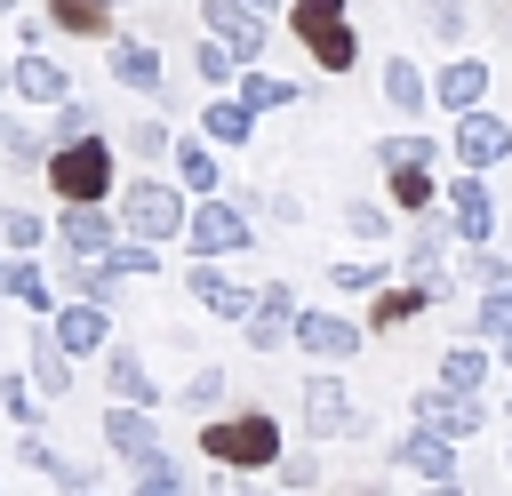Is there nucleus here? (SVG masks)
Instances as JSON below:
<instances>
[{
  "mask_svg": "<svg viewBox=\"0 0 512 496\" xmlns=\"http://www.w3.org/2000/svg\"><path fill=\"white\" fill-rule=\"evenodd\" d=\"M200 448H208V464H224V472H264V464H280V424L256 408V416H216L208 432H200Z\"/></svg>",
  "mask_w": 512,
  "mask_h": 496,
  "instance_id": "obj_1",
  "label": "nucleus"
},
{
  "mask_svg": "<svg viewBox=\"0 0 512 496\" xmlns=\"http://www.w3.org/2000/svg\"><path fill=\"white\" fill-rule=\"evenodd\" d=\"M48 184L64 192V208H96L104 192H112V144H64L56 160H48Z\"/></svg>",
  "mask_w": 512,
  "mask_h": 496,
  "instance_id": "obj_2",
  "label": "nucleus"
},
{
  "mask_svg": "<svg viewBox=\"0 0 512 496\" xmlns=\"http://www.w3.org/2000/svg\"><path fill=\"white\" fill-rule=\"evenodd\" d=\"M296 40L328 64V72H344L360 48H352V24H344V0H296Z\"/></svg>",
  "mask_w": 512,
  "mask_h": 496,
  "instance_id": "obj_3",
  "label": "nucleus"
},
{
  "mask_svg": "<svg viewBox=\"0 0 512 496\" xmlns=\"http://www.w3.org/2000/svg\"><path fill=\"white\" fill-rule=\"evenodd\" d=\"M304 424H312V440H352L360 408H352V392L336 376H304Z\"/></svg>",
  "mask_w": 512,
  "mask_h": 496,
  "instance_id": "obj_4",
  "label": "nucleus"
},
{
  "mask_svg": "<svg viewBox=\"0 0 512 496\" xmlns=\"http://www.w3.org/2000/svg\"><path fill=\"white\" fill-rule=\"evenodd\" d=\"M184 224H192V216H184V200H176L168 184H152V176L128 184V232H136V240H168V232H184Z\"/></svg>",
  "mask_w": 512,
  "mask_h": 496,
  "instance_id": "obj_5",
  "label": "nucleus"
},
{
  "mask_svg": "<svg viewBox=\"0 0 512 496\" xmlns=\"http://www.w3.org/2000/svg\"><path fill=\"white\" fill-rule=\"evenodd\" d=\"M184 232H192V248H200V256H232V248H248V240H256V224H248L232 200H200Z\"/></svg>",
  "mask_w": 512,
  "mask_h": 496,
  "instance_id": "obj_6",
  "label": "nucleus"
},
{
  "mask_svg": "<svg viewBox=\"0 0 512 496\" xmlns=\"http://www.w3.org/2000/svg\"><path fill=\"white\" fill-rule=\"evenodd\" d=\"M104 448H112V456H128L136 472L168 464V456H160V432H152V416H144V408H104Z\"/></svg>",
  "mask_w": 512,
  "mask_h": 496,
  "instance_id": "obj_7",
  "label": "nucleus"
},
{
  "mask_svg": "<svg viewBox=\"0 0 512 496\" xmlns=\"http://www.w3.org/2000/svg\"><path fill=\"white\" fill-rule=\"evenodd\" d=\"M416 424L440 432V440H472V432L488 424V408H480V400H456V392L432 384V392H416Z\"/></svg>",
  "mask_w": 512,
  "mask_h": 496,
  "instance_id": "obj_8",
  "label": "nucleus"
},
{
  "mask_svg": "<svg viewBox=\"0 0 512 496\" xmlns=\"http://www.w3.org/2000/svg\"><path fill=\"white\" fill-rule=\"evenodd\" d=\"M392 464H408L424 488H448V480H456V440H440V432L416 424L408 440H392Z\"/></svg>",
  "mask_w": 512,
  "mask_h": 496,
  "instance_id": "obj_9",
  "label": "nucleus"
},
{
  "mask_svg": "<svg viewBox=\"0 0 512 496\" xmlns=\"http://www.w3.org/2000/svg\"><path fill=\"white\" fill-rule=\"evenodd\" d=\"M448 144H456V160H464V168H496V160L512 152V128H504L496 112H464Z\"/></svg>",
  "mask_w": 512,
  "mask_h": 496,
  "instance_id": "obj_10",
  "label": "nucleus"
},
{
  "mask_svg": "<svg viewBox=\"0 0 512 496\" xmlns=\"http://www.w3.org/2000/svg\"><path fill=\"white\" fill-rule=\"evenodd\" d=\"M448 224H456V240H472V248L496 232V200H488L480 176H456V184H448Z\"/></svg>",
  "mask_w": 512,
  "mask_h": 496,
  "instance_id": "obj_11",
  "label": "nucleus"
},
{
  "mask_svg": "<svg viewBox=\"0 0 512 496\" xmlns=\"http://www.w3.org/2000/svg\"><path fill=\"white\" fill-rule=\"evenodd\" d=\"M104 384H112V408H144V416H152V400H160L152 368H144L128 344H112V352H104Z\"/></svg>",
  "mask_w": 512,
  "mask_h": 496,
  "instance_id": "obj_12",
  "label": "nucleus"
},
{
  "mask_svg": "<svg viewBox=\"0 0 512 496\" xmlns=\"http://www.w3.org/2000/svg\"><path fill=\"white\" fill-rule=\"evenodd\" d=\"M296 344H304L312 360H352V352H360V328L336 320V312H296Z\"/></svg>",
  "mask_w": 512,
  "mask_h": 496,
  "instance_id": "obj_13",
  "label": "nucleus"
},
{
  "mask_svg": "<svg viewBox=\"0 0 512 496\" xmlns=\"http://www.w3.org/2000/svg\"><path fill=\"white\" fill-rule=\"evenodd\" d=\"M200 16H208V32H216L224 48H240V56H256V48H264V24H256V8H248V0H200Z\"/></svg>",
  "mask_w": 512,
  "mask_h": 496,
  "instance_id": "obj_14",
  "label": "nucleus"
},
{
  "mask_svg": "<svg viewBox=\"0 0 512 496\" xmlns=\"http://www.w3.org/2000/svg\"><path fill=\"white\" fill-rule=\"evenodd\" d=\"M64 248L80 256V264H104L120 240H112V216L104 208H64Z\"/></svg>",
  "mask_w": 512,
  "mask_h": 496,
  "instance_id": "obj_15",
  "label": "nucleus"
},
{
  "mask_svg": "<svg viewBox=\"0 0 512 496\" xmlns=\"http://www.w3.org/2000/svg\"><path fill=\"white\" fill-rule=\"evenodd\" d=\"M48 336H56L64 352H112V344H104V336H112V320H104V304H64Z\"/></svg>",
  "mask_w": 512,
  "mask_h": 496,
  "instance_id": "obj_16",
  "label": "nucleus"
},
{
  "mask_svg": "<svg viewBox=\"0 0 512 496\" xmlns=\"http://www.w3.org/2000/svg\"><path fill=\"white\" fill-rule=\"evenodd\" d=\"M192 296L216 312V320H256V296L248 288H232L224 272H208V264H192Z\"/></svg>",
  "mask_w": 512,
  "mask_h": 496,
  "instance_id": "obj_17",
  "label": "nucleus"
},
{
  "mask_svg": "<svg viewBox=\"0 0 512 496\" xmlns=\"http://www.w3.org/2000/svg\"><path fill=\"white\" fill-rule=\"evenodd\" d=\"M480 96H488V64H480V56H456V64L440 72V104H448V112H480Z\"/></svg>",
  "mask_w": 512,
  "mask_h": 496,
  "instance_id": "obj_18",
  "label": "nucleus"
},
{
  "mask_svg": "<svg viewBox=\"0 0 512 496\" xmlns=\"http://www.w3.org/2000/svg\"><path fill=\"white\" fill-rule=\"evenodd\" d=\"M32 384H40L48 400H64V392H72V352H64L56 336H32Z\"/></svg>",
  "mask_w": 512,
  "mask_h": 496,
  "instance_id": "obj_19",
  "label": "nucleus"
},
{
  "mask_svg": "<svg viewBox=\"0 0 512 496\" xmlns=\"http://www.w3.org/2000/svg\"><path fill=\"white\" fill-rule=\"evenodd\" d=\"M112 80H128V88H168V80H160V56H152L144 40H112Z\"/></svg>",
  "mask_w": 512,
  "mask_h": 496,
  "instance_id": "obj_20",
  "label": "nucleus"
},
{
  "mask_svg": "<svg viewBox=\"0 0 512 496\" xmlns=\"http://www.w3.org/2000/svg\"><path fill=\"white\" fill-rule=\"evenodd\" d=\"M488 384V360L472 352V344H456V352H440V392H456V400H472Z\"/></svg>",
  "mask_w": 512,
  "mask_h": 496,
  "instance_id": "obj_21",
  "label": "nucleus"
},
{
  "mask_svg": "<svg viewBox=\"0 0 512 496\" xmlns=\"http://www.w3.org/2000/svg\"><path fill=\"white\" fill-rule=\"evenodd\" d=\"M16 88H24L32 104H56V112H64V72H56L48 56H16Z\"/></svg>",
  "mask_w": 512,
  "mask_h": 496,
  "instance_id": "obj_22",
  "label": "nucleus"
},
{
  "mask_svg": "<svg viewBox=\"0 0 512 496\" xmlns=\"http://www.w3.org/2000/svg\"><path fill=\"white\" fill-rule=\"evenodd\" d=\"M408 272H416V288H424V296H448V272H440V240H432V232H416V240H408Z\"/></svg>",
  "mask_w": 512,
  "mask_h": 496,
  "instance_id": "obj_23",
  "label": "nucleus"
},
{
  "mask_svg": "<svg viewBox=\"0 0 512 496\" xmlns=\"http://www.w3.org/2000/svg\"><path fill=\"white\" fill-rule=\"evenodd\" d=\"M384 96H392L400 112H416V104H424V72H416L408 56H384Z\"/></svg>",
  "mask_w": 512,
  "mask_h": 496,
  "instance_id": "obj_24",
  "label": "nucleus"
},
{
  "mask_svg": "<svg viewBox=\"0 0 512 496\" xmlns=\"http://www.w3.org/2000/svg\"><path fill=\"white\" fill-rule=\"evenodd\" d=\"M424 304H432V296H424V288H384V296H376V312H368V320H376V328H400V320H416V312H424Z\"/></svg>",
  "mask_w": 512,
  "mask_h": 496,
  "instance_id": "obj_25",
  "label": "nucleus"
},
{
  "mask_svg": "<svg viewBox=\"0 0 512 496\" xmlns=\"http://www.w3.org/2000/svg\"><path fill=\"white\" fill-rule=\"evenodd\" d=\"M288 96H296V80H272V72H248V80H240V104H248V112H272V104H288Z\"/></svg>",
  "mask_w": 512,
  "mask_h": 496,
  "instance_id": "obj_26",
  "label": "nucleus"
},
{
  "mask_svg": "<svg viewBox=\"0 0 512 496\" xmlns=\"http://www.w3.org/2000/svg\"><path fill=\"white\" fill-rule=\"evenodd\" d=\"M248 128H256L248 104H208V136H216V144H248Z\"/></svg>",
  "mask_w": 512,
  "mask_h": 496,
  "instance_id": "obj_27",
  "label": "nucleus"
},
{
  "mask_svg": "<svg viewBox=\"0 0 512 496\" xmlns=\"http://www.w3.org/2000/svg\"><path fill=\"white\" fill-rule=\"evenodd\" d=\"M0 288H8L16 304H32V312H48V280H40V264H8V272H0Z\"/></svg>",
  "mask_w": 512,
  "mask_h": 496,
  "instance_id": "obj_28",
  "label": "nucleus"
},
{
  "mask_svg": "<svg viewBox=\"0 0 512 496\" xmlns=\"http://www.w3.org/2000/svg\"><path fill=\"white\" fill-rule=\"evenodd\" d=\"M48 24H64V32H104V0H48Z\"/></svg>",
  "mask_w": 512,
  "mask_h": 496,
  "instance_id": "obj_29",
  "label": "nucleus"
},
{
  "mask_svg": "<svg viewBox=\"0 0 512 496\" xmlns=\"http://www.w3.org/2000/svg\"><path fill=\"white\" fill-rule=\"evenodd\" d=\"M480 336L504 352L512 344V288H496V296H480Z\"/></svg>",
  "mask_w": 512,
  "mask_h": 496,
  "instance_id": "obj_30",
  "label": "nucleus"
},
{
  "mask_svg": "<svg viewBox=\"0 0 512 496\" xmlns=\"http://www.w3.org/2000/svg\"><path fill=\"white\" fill-rule=\"evenodd\" d=\"M72 288H80V304H104V296L120 288V272H112V256H104V264H80V272H72Z\"/></svg>",
  "mask_w": 512,
  "mask_h": 496,
  "instance_id": "obj_31",
  "label": "nucleus"
},
{
  "mask_svg": "<svg viewBox=\"0 0 512 496\" xmlns=\"http://www.w3.org/2000/svg\"><path fill=\"white\" fill-rule=\"evenodd\" d=\"M128 496H192V480L176 472V464H152V472H136V488Z\"/></svg>",
  "mask_w": 512,
  "mask_h": 496,
  "instance_id": "obj_32",
  "label": "nucleus"
},
{
  "mask_svg": "<svg viewBox=\"0 0 512 496\" xmlns=\"http://www.w3.org/2000/svg\"><path fill=\"white\" fill-rule=\"evenodd\" d=\"M176 168H184V184H192V192H216V160H208L200 144H176Z\"/></svg>",
  "mask_w": 512,
  "mask_h": 496,
  "instance_id": "obj_33",
  "label": "nucleus"
},
{
  "mask_svg": "<svg viewBox=\"0 0 512 496\" xmlns=\"http://www.w3.org/2000/svg\"><path fill=\"white\" fill-rule=\"evenodd\" d=\"M392 200L400 208H432V176L424 168H392Z\"/></svg>",
  "mask_w": 512,
  "mask_h": 496,
  "instance_id": "obj_34",
  "label": "nucleus"
},
{
  "mask_svg": "<svg viewBox=\"0 0 512 496\" xmlns=\"http://www.w3.org/2000/svg\"><path fill=\"white\" fill-rule=\"evenodd\" d=\"M0 240L8 248H40V216L32 208H0Z\"/></svg>",
  "mask_w": 512,
  "mask_h": 496,
  "instance_id": "obj_35",
  "label": "nucleus"
},
{
  "mask_svg": "<svg viewBox=\"0 0 512 496\" xmlns=\"http://www.w3.org/2000/svg\"><path fill=\"white\" fill-rule=\"evenodd\" d=\"M112 272H120V280H128V272H160L152 240H120V248H112Z\"/></svg>",
  "mask_w": 512,
  "mask_h": 496,
  "instance_id": "obj_36",
  "label": "nucleus"
},
{
  "mask_svg": "<svg viewBox=\"0 0 512 496\" xmlns=\"http://www.w3.org/2000/svg\"><path fill=\"white\" fill-rule=\"evenodd\" d=\"M224 400V368H192V384H184V408H216Z\"/></svg>",
  "mask_w": 512,
  "mask_h": 496,
  "instance_id": "obj_37",
  "label": "nucleus"
},
{
  "mask_svg": "<svg viewBox=\"0 0 512 496\" xmlns=\"http://www.w3.org/2000/svg\"><path fill=\"white\" fill-rule=\"evenodd\" d=\"M424 24H432L440 40H456V32L472 24V16H464V0H424Z\"/></svg>",
  "mask_w": 512,
  "mask_h": 496,
  "instance_id": "obj_38",
  "label": "nucleus"
},
{
  "mask_svg": "<svg viewBox=\"0 0 512 496\" xmlns=\"http://www.w3.org/2000/svg\"><path fill=\"white\" fill-rule=\"evenodd\" d=\"M192 72H200V80H224V72H232V48H224V40H200V48H192Z\"/></svg>",
  "mask_w": 512,
  "mask_h": 496,
  "instance_id": "obj_39",
  "label": "nucleus"
},
{
  "mask_svg": "<svg viewBox=\"0 0 512 496\" xmlns=\"http://www.w3.org/2000/svg\"><path fill=\"white\" fill-rule=\"evenodd\" d=\"M376 152H384L392 168H424V160H432V144H424V136H392V144H376Z\"/></svg>",
  "mask_w": 512,
  "mask_h": 496,
  "instance_id": "obj_40",
  "label": "nucleus"
},
{
  "mask_svg": "<svg viewBox=\"0 0 512 496\" xmlns=\"http://www.w3.org/2000/svg\"><path fill=\"white\" fill-rule=\"evenodd\" d=\"M0 408H8L16 424H32V416H40V400H32V384H16V376H0Z\"/></svg>",
  "mask_w": 512,
  "mask_h": 496,
  "instance_id": "obj_41",
  "label": "nucleus"
},
{
  "mask_svg": "<svg viewBox=\"0 0 512 496\" xmlns=\"http://www.w3.org/2000/svg\"><path fill=\"white\" fill-rule=\"evenodd\" d=\"M464 272H472V280H480L488 296H496V288H512V264H504V256H488V248H480V256H472Z\"/></svg>",
  "mask_w": 512,
  "mask_h": 496,
  "instance_id": "obj_42",
  "label": "nucleus"
},
{
  "mask_svg": "<svg viewBox=\"0 0 512 496\" xmlns=\"http://www.w3.org/2000/svg\"><path fill=\"white\" fill-rule=\"evenodd\" d=\"M328 280H336L344 296H360V288H376V264H360V256H344V264H336Z\"/></svg>",
  "mask_w": 512,
  "mask_h": 496,
  "instance_id": "obj_43",
  "label": "nucleus"
},
{
  "mask_svg": "<svg viewBox=\"0 0 512 496\" xmlns=\"http://www.w3.org/2000/svg\"><path fill=\"white\" fill-rule=\"evenodd\" d=\"M16 456H24V464H32V472H48V480H56V472H64V456H56V448H48V440H40V432H24V448H16Z\"/></svg>",
  "mask_w": 512,
  "mask_h": 496,
  "instance_id": "obj_44",
  "label": "nucleus"
},
{
  "mask_svg": "<svg viewBox=\"0 0 512 496\" xmlns=\"http://www.w3.org/2000/svg\"><path fill=\"white\" fill-rule=\"evenodd\" d=\"M64 144H88V112H80V104L56 112V152H64Z\"/></svg>",
  "mask_w": 512,
  "mask_h": 496,
  "instance_id": "obj_45",
  "label": "nucleus"
},
{
  "mask_svg": "<svg viewBox=\"0 0 512 496\" xmlns=\"http://www.w3.org/2000/svg\"><path fill=\"white\" fill-rule=\"evenodd\" d=\"M128 152H144V160H152V152H168V128H160V120H144V128H128Z\"/></svg>",
  "mask_w": 512,
  "mask_h": 496,
  "instance_id": "obj_46",
  "label": "nucleus"
},
{
  "mask_svg": "<svg viewBox=\"0 0 512 496\" xmlns=\"http://www.w3.org/2000/svg\"><path fill=\"white\" fill-rule=\"evenodd\" d=\"M360 240H384V208H368V200H352V216H344Z\"/></svg>",
  "mask_w": 512,
  "mask_h": 496,
  "instance_id": "obj_47",
  "label": "nucleus"
},
{
  "mask_svg": "<svg viewBox=\"0 0 512 496\" xmlns=\"http://www.w3.org/2000/svg\"><path fill=\"white\" fill-rule=\"evenodd\" d=\"M8 160H16V168H40V136H24V128H8Z\"/></svg>",
  "mask_w": 512,
  "mask_h": 496,
  "instance_id": "obj_48",
  "label": "nucleus"
},
{
  "mask_svg": "<svg viewBox=\"0 0 512 496\" xmlns=\"http://www.w3.org/2000/svg\"><path fill=\"white\" fill-rule=\"evenodd\" d=\"M280 480H288V488H312L320 464H312V456H280Z\"/></svg>",
  "mask_w": 512,
  "mask_h": 496,
  "instance_id": "obj_49",
  "label": "nucleus"
},
{
  "mask_svg": "<svg viewBox=\"0 0 512 496\" xmlns=\"http://www.w3.org/2000/svg\"><path fill=\"white\" fill-rule=\"evenodd\" d=\"M208 496H248V488H240L232 472H216V480H208Z\"/></svg>",
  "mask_w": 512,
  "mask_h": 496,
  "instance_id": "obj_50",
  "label": "nucleus"
},
{
  "mask_svg": "<svg viewBox=\"0 0 512 496\" xmlns=\"http://www.w3.org/2000/svg\"><path fill=\"white\" fill-rule=\"evenodd\" d=\"M424 496H464V488H456V480H448V488H424Z\"/></svg>",
  "mask_w": 512,
  "mask_h": 496,
  "instance_id": "obj_51",
  "label": "nucleus"
},
{
  "mask_svg": "<svg viewBox=\"0 0 512 496\" xmlns=\"http://www.w3.org/2000/svg\"><path fill=\"white\" fill-rule=\"evenodd\" d=\"M504 376H512V344H504Z\"/></svg>",
  "mask_w": 512,
  "mask_h": 496,
  "instance_id": "obj_52",
  "label": "nucleus"
},
{
  "mask_svg": "<svg viewBox=\"0 0 512 496\" xmlns=\"http://www.w3.org/2000/svg\"><path fill=\"white\" fill-rule=\"evenodd\" d=\"M248 8H272V0H248Z\"/></svg>",
  "mask_w": 512,
  "mask_h": 496,
  "instance_id": "obj_53",
  "label": "nucleus"
},
{
  "mask_svg": "<svg viewBox=\"0 0 512 496\" xmlns=\"http://www.w3.org/2000/svg\"><path fill=\"white\" fill-rule=\"evenodd\" d=\"M0 8H16V0H0Z\"/></svg>",
  "mask_w": 512,
  "mask_h": 496,
  "instance_id": "obj_54",
  "label": "nucleus"
},
{
  "mask_svg": "<svg viewBox=\"0 0 512 496\" xmlns=\"http://www.w3.org/2000/svg\"><path fill=\"white\" fill-rule=\"evenodd\" d=\"M0 144H8V128H0Z\"/></svg>",
  "mask_w": 512,
  "mask_h": 496,
  "instance_id": "obj_55",
  "label": "nucleus"
}]
</instances>
